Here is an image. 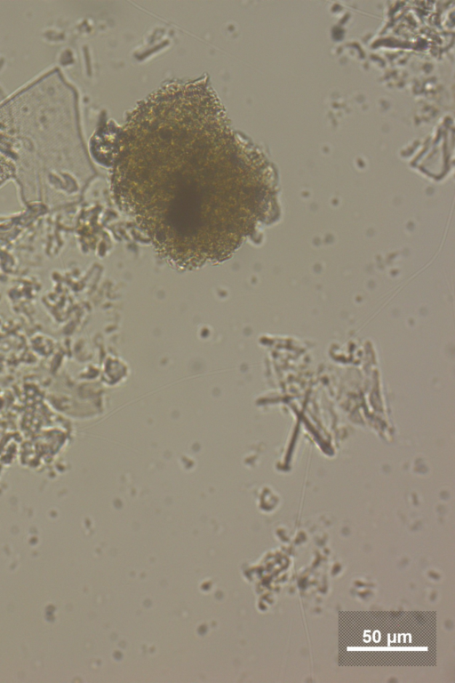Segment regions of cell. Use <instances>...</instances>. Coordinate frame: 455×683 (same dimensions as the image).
<instances>
[{
    "instance_id": "cell-1",
    "label": "cell",
    "mask_w": 455,
    "mask_h": 683,
    "mask_svg": "<svg viewBox=\"0 0 455 683\" xmlns=\"http://www.w3.org/2000/svg\"><path fill=\"white\" fill-rule=\"evenodd\" d=\"M116 141V194L158 249L174 229L167 251L187 237L186 245H201L205 262L207 249L213 258L210 243L221 257L220 236L235 249L243 216L262 196V165L206 83L162 87L133 110Z\"/></svg>"
}]
</instances>
